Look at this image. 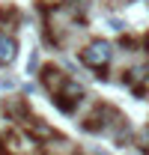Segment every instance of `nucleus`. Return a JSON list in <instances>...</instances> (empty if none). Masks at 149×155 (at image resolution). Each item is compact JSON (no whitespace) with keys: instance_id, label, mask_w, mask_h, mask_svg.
I'll return each instance as SVG.
<instances>
[{"instance_id":"obj_1","label":"nucleus","mask_w":149,"mask_h":155,"mask_svg":"<svg viewBox=\"0 0 149 155\" xmlns=\"http://www.w3.org/2000/svg\"><path fill=\"white\" fill-rule=\"evenodd\" d=\"M111 60H113V45L108 39H93V42L81 51V63L90 66L93 72H98V78H101V69H104Z\"/></svg>"},{"instance_id":"obj_2","label":"nucleus","mask_w":149,"mask_h":155,"mask_svg":"<svg viewBox=\"0 0 149 155\" xmlns=\"http://www.w3.org/2000/svg\"><path fill=\"white\" fill-rule=\"evenodd\" d=\"M18 54V45H15V39L6 36L3 30H0V63H12Z\"/></svg>"},{"instance_id":"obj_3","label":"nucleus","mask_w":149,"mask_h":155,"mask_svg":"<svg viewBox=\"0 0 149 155\" xmlns=\"http://www.w3.org/2000/svg\"><path fill=\"white\" fill-rule=\"evenodd\" d=\"M33 72H39V51H33L27 60V75H33Z\"/></svg>"},{"instance_id":"obj_4","label":"nucleus","mask_w":149,"mask_h":155,"mask_svg":"<svg viewBox=\"0 0 149 155\" xmlns=\"http://www.w3.org/2000/svg\"><path fill=\"white\" fill-rule=\"evenodd\" d=\"M0 87H3V90H15L18 81H15V78H0Z\"/></svg>"},{"instance_id":"obj_5","label":"nucleus","mask_w":149,"mask_h":155,"mask_svg":"<svg viewBox=\"0 0 149 155\" xmlns=\"http://www.w3.org/2000/svg\"><path fill=\"white\" fill-rule=\"evenodd\" d=\"M111 27L116 30V33H122V30H125V21H119V18H111Z\"/></svg>"}]
</instances>
